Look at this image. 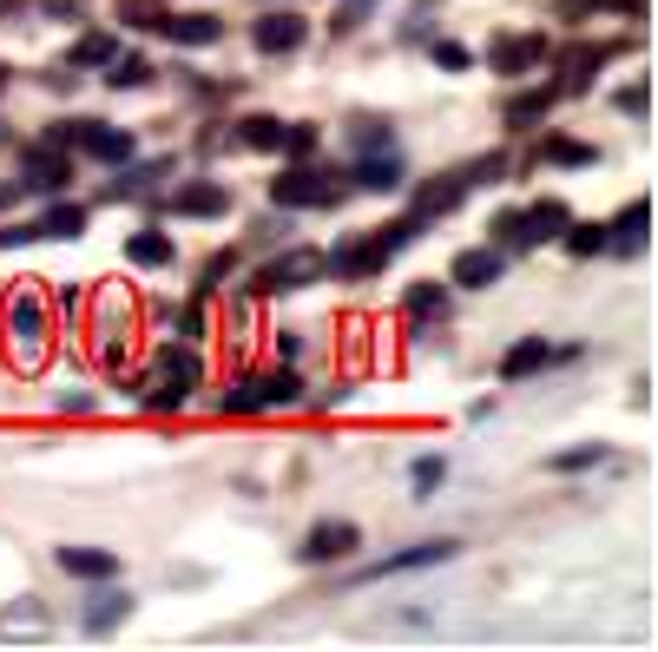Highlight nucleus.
Segmentation results:
<instances>
[{
	"mask_svg": "<svg viewBox=\"0 0 658 652\" xmlns=\"http://www.w3.org/2000/svg\"><path fill=\"white\" fill-rule=\"evenodd\" d=\"M297 350H303V336H290V330H283V336H277V363H297Z\"/></svg>",
	"mask_w": 658,
	"mask_h": 652,
	"instance_id": "44",
	"label": "nucleus"
},
{
	"mask_svg": "<svg viewBox=\"0 0 658 652\" xmlns=\"http://www.w3.org/2000/svg\"><path fill=\"white\" fill-rule=\"evenodd\" d=\"M448 310V290L442 284H415L409 290V317H442Z\"/></svg>",
	"mask_w": 658,
	"mask_h": 652,
	"instance_id": "33",
	"label": "nucleus"
},
{
	"mask_svg": "<svg viewBox=\"0 0 658 652\" xmlns=\"http://www.w3.org/2000/svg\"><path fill=\"white\" fill-rule=\"evenodd\" d=\"M455 554H461V541H415V548H402V554H389V561L363 567L356 581L369 587V581H395V574H422V567H448Z\"/></svg>",
	"mask_w": 658,
	"mask_h": 652,
	"instance_id": "5",
	"label": "nucleus"
},
{
	"mask_svg": "<svg viewBox=\"0 0 658 652\" xmlns=\"http://www.w3.org/2000/svg\"><path fill=\"white\" fill-rule=\"evenodd\" d=\"M600 462H613V449H606V442H580V449L554 455L547 468H554V475H580V468H600Z\"/></svg>",
	"mask_w": 658,
	"mask_h": 652,
	"instance_id": "27",
	"label": "nucleus"
},
{
	"mask_svg": "<svg viewBox=\"0 0 658 652\" xmlns=\"http://www.w3.org/2000/svg\"><path fill=\"white\" fill-rule=\"evenodd\" d=\"M316 270H323L316 251H283V257H270V264L257 270V290H264V297H283V290H303Z\"/></svg>",
	"mask_w": 658,
	"mask_h": 652,
	"instance_id": "8",
	"label": "nucleus"
},
{
	"mask_svg": "<svg viewBox=\"0 0 658 652\" xmlns=\"http://www.w3.org/2000/svg\"><path fill=\"white\" fill-rule=\"evenodd\" d=\"M145 79H152V59H145V53H112V59H105V86H112V92L145 86Z\"/></svg>",
	"mask_w": 658,
	"mask_h": 652,
	"instance_id": "24",
	"label": "nucleus"
},
{
	"mask_svg": "<svg viewBox=\"0 0 658 652\" xmlns=\"http://www.w3.org/2000/svg\"><path fill=\"white\" fill-rule=\"evenodd\" d=\"M53 303H59V310L73 317V310H79V284H59V290H53Z\"/></svg>",
	"mask_w": 658,
	"mask_h": 652,
	"instance_id": "43",
	"label": "nucleus"
},
{
	"mask_svg": "<svg viewBox=\"0 0 658 652\" xmlns=\"http://www.w3.org/2000/svg\"><path fill=\"white\" fill-rule=\"evenodd\" d=\"M468 59H475V53H468L461 40H435V66H448V73H461Z\"/></svg>",
	"mask_w": 658,
	"mask_h": 652,
	"instance_id": "37",
	"label": "nucleus"
},
{
	"mask_svg": "<svg viewBox=\"0 0 658 652\" xmlns=\"http://www.w3.org/2000/svg\"><path fill=\"white\" fill-rule=\"evenodd\" d=\"M554 112V86H534V92H521V99H508V125L514 132H527V125H540Z\"/></svg>",
	"mask_w": 658,
	"mask_h": 652,
	"instance_id": "23",
	"label": "nucleus"
},
{
	"mask_svg": "<svg viewBox=\"0 0 658 652\" xmlns=\"http://www.w3.org/2000/svg\"><path fill=\"white\" fill-rule=\"evenodd\" d=\"M20 172H26L20 185H33V191H59V185L73 178V158L46 139V145H26V152H20Z\"/></svg>",
	"mask_w": 658,
	"mask_h": 652,
	"instance_id": "9",
	"label": "nucleus"
},
{
	"mask_svg": "<svg viewBox=\"0 0 658 652\" xmlns=\"http://www.w3.org/2000/svg\"><path fill=\"white\" fill-rule=\"evenodd\" d=\"M250 40H257V53H297V46L310 40V20H303L297 7H270V13H257Z\"/></svg>",
	"mask_w": 658,
	"mask_h": 652,
	"instance_id": "7",
	"label": "nucleus"
},
{
	"mask_svg": "<svg viewBox=\"0 0 658 652\" xmlns=\"http://www.w3.org/2000/svg\"><path fill=\"white\" fill-rule=\"evenodd\" d=\"M125 614H132V594H119V587H105V594H92V607L79 614V627H86V633H112V627H119Z\"/></svg>",
	"mask_w": 658,
	"mask_h": 652,
	"instance_id": "21",
	"label": "nucleus"
},
{
	"mask_svg": "<svg viewBox=\"0 0 658 652\" xmlns=\"http://www.w3.org/2000/svg\"><path fill=\"white\" fill-rule=\"evenodd\" d=\"M59 567L73 581H112L119 574V554L112 548H59Z\"/></svg>",
	"mask_w": 658,
	"mask_h": 652,
	"instance_id": "17",
	"label": "nucleus"
},
{
	"mask_svg": "<svg viewBox=\"0 0 658 652\" xmlns=\"http://www.w3.org/2000/svg\"><path fill=\"white\" fill-rule=\"evenodd\" d=\"M250 389H257V409H297V402H303V376H297V369L250 376Z\"/></svg>",
	"mask_w": 658,
	"mask_h": 652,
	"instance_id": "16",
	"label": "nucleus"
},
{
	"mask_svg": "<svg viewBox=\"0 0 658 652\" xmlns=\"http://www.w3.org/2000/svg\"><path fill=\"white\" fill-rule=\"evenodd\" d=\"M547 363H554L547 336H521V343L501 356V383H521V376H534V369H547Z\"/></svg>",
	"mask_w": 658,
	"mask_h": 652,
	"instance_id": "19",
	"label": "nucleus"
},
{
	"mask_svg": "<svg viewBox=\"0 0 658 652\" xmlns=\"http://www.w3.org/2000/svg\"><path fill=\"white\" fill-rule=\"evenodd\" d=\"M461 290H494L501 277H508V251H494V244H475V251H461L455 257V270H448Z\"/></svg>",
	"mask_w": 658,
	"mask_h": 652,
	"instance_id": "10",
	"label": "nucleus"
},
{
	"mask_svg": "<svg viewBox=\"0 0 658 652\" xmlns=\"http://www.w3.org/2000/svg\"><path fill=\"white\" fill-rule=\"evenodd\" d=\"M178 343H204V303H185V310H178Z\"/></svg>",
	"mask_w": 658,
	"mask_h": 652,
	"instance_id": "36",
	"label": "nucleus"
},
{
	"mask_svg": "<svg viewBox=\"0 0 658 652\" xmlns=\"http://www.w3.org/2000/svg\"><path fill=\"white\" fill-rule=\"evenodd\" d=\"M218 409H224V416H257V389H250V383H231V389L218 396Z\"/></svg>",
	"mask_w": 658,
	"mask_h": 652,
	"instance_id": "35",
	"label": "nucleus"
},
{
	"mask_svg": "<svg viewBox=\"0 0 658 652\" xmlns=\"http://www.w3.org/2000/svg\"><path fill=\"white\" fill-rule=\"evenodd\" d=\"M580 7H620V13H639V0H580Z\"/></svg>",
	"mask_w": 658,
	"mask_h": 652,
	"instance_id": "45",
	"label": "nucleus"
},
{
	"mask_svg": "<svg viewBox=\"0 0 658 652\" xmlns=\"http://www.w3.org/2000/svg\"><path fill=\"white\" fill-rule=\"evenodd\" d=\"M158 33H165L171 46H218V40H224V20H218V13H165Z\"/></svg>",
	"mask_w": 658,
	"mask_h": 652,
	"instance_id": "11",
	"label": "nucleus"
},
{
	"mask_svg": "<svg viewBox=\"0 0 658 652\" xmlns=\"http://www.w3.org/2000/svg\"><path fill=\"white\" fill-rule=\"evenodd\" d=\"M488 59H494V73H508V79H514V73H534V66L547 59V40H540V33H521V40H494V53H488Z\"/></svg>",
	"mask_w": 658,
	"mask_h": 652,
	"instance_id": "13",
	"label": "nucleus"
},
{
	"mask_svg": "<svg viewBox=\"0 0 658 652\" xmlns=\"http://www.w3.org/2000/svg\"><path fill=\"white\" fill-rule=\"evenodd\" d=\"M560 244H567L573 257H600V251H606V224H567Z\"/></svg>",
	"mask_w": 658,
	"mask_h": 652,
	"instance_id": "31",
	"label": "nucleus"
},
{
	"mask_svg": "<svg viewBox=\"0 0 658 652\" xmlns=\"http://www.w3.org/2000/svg\"><path fill=\"white\" fill-rule=\"evenodd\" d=\"M270 198H277L283 211H316V205H336V185H330V172H316V165H290V172L270 185Z\"/></svg>",
	"mask_w": 658,
	"mask_h": 652,
	"instance_id": "4",
	"label": "nucleus"
},
{
	"mask_svg": "<svg viewBox=\"0 0 658 652\" xmlns=\"http://www.w3.org/2000/svg\"><path fill=\"white\" fill-rule=\"evenodd\" d=\"M382 264H389V257H382L369 237H363V244H343V251H330V270H336V277H376Z\"/></svg>",
	"mask_w": 658,
	"mask_h": 652,
	"instance_id": "22",
	"label": "nucleus"
},
{
	"mask_svg": "<svg viewBox=\"0 0 658 652\" xmlns=\"http://www.w3.org/2000/svg\"><path fill=\"white\" fill-rule=\"evenodd\" d=\"M0 92H7V66H0Z\"/></svg>",
	"mask_w": 658,
	"mask_h": 652,
	"instance_id": "46",
	"label": "nucleus"
},
{
	"mask_svg": "<svg viewBox=\"0 0 658 652\" xmlns=\"http://www.w3.org/2000/svg\"><path fill=\"white\" fill-rule=\"evenodd\" d=\"M171 251H178V244H171L165 231H132V237H125V264H138V270H165Z\"/></svg>",
	"mask_w": 658,
	"mask_h": 652,
	"instance_id": "20",
	"label": "nucleus"
},
{
	"mask_svg": "<svg viewBox=\"0 0 658 652\" xmlns=\"http://www.w3.org/2000/svg\"><path fill=\"white\" fill-rule=\"evenodd\" d=\"M283 152H290V158L316 152V125H283Z\"/></svg>",
	"mask_w": 658,
	"mask_h": 652,
	"instance_id": "38",
	"label": "nucleus"
},
{
	"mask_svg": "<svg viewBox=\"0 0 658 652\" xmlns=\"http://www.w3.org/2000/svg\"><path fill=\"white\" fill-rule=\"evenodd\" d=\"M422 231H428L422 218H395V224H382V231H369V244H376L382 257H395V251H409V244H415Z\"/></svg>",
	"mask_w": 658,
	"mask_h": 652,
	"instance_id": "26",
	"label": "nucleus"
},
{
	"mask_svg": "<svg viewBox=\"0 0 658 652\" xmlns=\"http://www.w3.org/2000/svg\"><path fill=\"white\" fill-rule=\"evenodd\" d=\"M99 409V396H86V389H66L59 396V416H92Z\"/></svg>",
	"mask_w": 658,
	"mask_h": 652,
	"instance_id": "41",
	"label": "nucleus"
},
{
	"mask_svg": "<svg viewBox=\"0 0 658 652\" xmlns=\"http://www.w3.org/2000/svg\"><path fill=\"white\" fill-rule=\"evenodd\" d=\"M46 297L40 290H13L7 297V356L13 369H40L46 363Z\"/></svg>",
	"mask_w": 658,
	"mask_h": 652,
	"instance_id": "1",
	"label": "nucleus"
},
{
	"mask_svg": "<svg viewBox=\"0 0 658 652\" xmlns=\"http://www.w3.org/2000/svg\"><path fill=\"white\" fill-rule=\"evenodd\" d=\"M363 548V528L356 521H316L310 534H303V548H297V561H310V567H323V561H349Z\"/></svg>",
	"mask_w": 658,
	"mask_h": 652,
	"instance_id": "6",
	"label": "nucleus"
},
{
	"mask_svg": "<svg viewBox=\"0 0 658 652\" xmlns=\"http://www.w3.org/2000/svg\"><path fill=\"white\" fill-rule=\"evenodd\" d=\"M646 231H653V198H633V205L606 224V251H639Z\"/></svg>",
	"mask_w": 658,
	"mask_h": 652,
	"instance_id": "15",
	"label": "nucleus"
},
{
	"mask_svg": "<svg viewBox=\"0 0 658 652\" xmlns=\"http://www.w3.org/2000/svg\"><path fill=\"white\" fill-rule=\"evenodd\" d=\"M501 178H508V158H501V152H494V158H481V165L468 172V185H501Z\"/></svg>",
	"mask_w": 658,
	"mask_h": 652,
	"instance_id": "39",
	"label": "nucleus"
},
{
	"mask_svg": "<svg viewBox=\"0 0 658 652\" xmlns=\"http://www.w3.org/2000/svg\"><path fill=\"white\" fill-rule=\"evenodd\" d=\"M461 198H468V178H461V172H448V178H428V185L415 191V218H422V224H428V218H448Z\"/></svg>",
	"mask_w": 658,
	"mask_h": 652,
	"instance_id": "14",
	"label": "nucleus"
},
{
	"mask_svg": "<svg viewBox=\"0 0 658 652\" xmlns=\"http://www.w3.org/2000/svg\"><path fill=\"white\" fill-rule=\"evenodd\" d=\"M593 66H606V46H573V53H567V86L587 92V86H593Z\"/></svg>",
	"mask_w": 658,
	"mask_h": 652,
	"instance_id": "28",
	"label": "nucleus"
},
{
	"mask_svg": "<svg viewBox=\"0 0 658 652\" xmlns=\"http://www.w3.org/2000/svg\"><path fill=\"white\" fill-rule=\"evenodd\" d=\"M86 231V205H53L40 224H33V237H79Z\"/></svg>",
	"mask_w": 658,
	"mask_h": 652,
	"instance_id": "25",
	"label": "nucleus"
},
{
	"mask_svg": "<svg viewBox=\"0 0 658 652\" xmlns=\"http://www.w3.org/2000/svg\"><path fill=\"white\" fill-rule=\"evenodd\" d=\"M171 211H178V218H224V211H231V191L211 185V178H198V185H178V191H171Z\"/></svg>",
	"mask_w": 658,
	"mask_h": 652,
	"instance_id": "12",
	"label": "nucleus"
},
{
	"mask_svg": "<svg viewBox=\"0 0 658 652\" xmlns=\"http://www.w3.org/2000/svg\"><path fill=\"white\" fill-rule=\"evenodd\" d=\"M442 482H448V462H442V455H422V462L409 468V488H415V501H428Z\"/></svg>",
	"mask_w": 658,
	"mask_h": 652,
	"instance_id": "32",
	"label": "nucleus"
},
{
	"mask_svg": "<svg viewBox=\"0 0 658 652\" xmlns=\"http://www.w3.org/2000/svg\"><path fill=\"white\" fill-rule=\"evenodd\" d=\"M620 106H626L633 119H646V112H653V92H646V86H626V92H620Z\"/></svg>",
	"mask_w": 658,
	"mask_h": 652,
	"instance_id": "42",
	"label": "nucleus"
},
{
	"mask_svg": "<svg viewBox=\"0 0 658 652\" xmlns=\"http://www.w3.org/2000/svg\"><path fill=\"white\" fill-rule=\"evenodd\" d=\"M567 224H573V211H567L560 198H540V205H527V211H501V218H494V237L534 251V244H554Z\"/></svg>",
	"mask_w": 658,
	"mask_h": 652,
	"instance_id": "3",
	"label": "nucleus"
},
{
	"mask_svg": "<svg viewBox=\"0 0 658 652\" xmlns=\"http://www.w3.org/2000/svg\"><path fill=\"white\" fill-rule=\"evenodd\" d=\"M152 369H158V383L145 389V409H158V416L185 409V402H191V389L204 383V363H198V350H191V343H165Z\"/></svg>",
	"mask_w": 658,
	"mask_h": 652,
	"instance_id": "2",
	"label": "nucleus"
},
{
	"mask_svg": "<svg viewBox=\"0 0 658 652\" xmlns=\"http://www.w3.org/2000/svg\"><path fill=\"white\" fill-rule=\"evenodd\" d=\"M356 145H363V152H376V145H389V132H382V119H356Z\"/></svg>",
	"mask_w": 658,
	"mask_h": 652,
	"instance_id": "40",
	"label": "nucleus"
},
{
	"mask_svg": "<svg viewBox=\"0 0 658 652\" xmlns=\"http://www.w3.org/2000/svg\"><path fill=\"white\" fill-rule=\"evenodd\" d=\"M356 185H363V191H402V185H409V172H402V158H395V152H369V158L356 165Z\"/></svg>",
	"mask_w": 658,
	"mask_h": 652,
	"instance_id": "18",
	"label": "nucleus"
},
{
	"mask_svg": "<svg viewBox=\"0 0 658 652\" xmlns=\"http://www.w3.org/2000/svg\"><path fill=\"white\" fill-rule=\"evenodd\" d=\"M244 145H257V152H283V119L250 112V119H244Z\"/></svg>",
	"mask_w": 658,
	"mask_h": 652,
	"instance_id": "29",
	"label": "nucleus"
},
{
	"mask_svg": "<svg viewBox=\"0 0 658 652\" xmlns=\"http://www.w3.org/2000/svg\"><path fill=\"white\" fill-rule=\"evenodd\" d=\"M112 53H119V46H112V40H105V33H86V40H79V46H73V66H105V59H112Z\"/></svg>",
	"mask_w": 658,
	"mask_h": 652,
	"instance_id": "34",
	"label": "nucleus"
},
{
	"mask_svg": "<svg viewBox=\"0 0 658 652\" xmlns=\"http://www.w3.org/2000/svg\"><path fill=\"white\" fill-rule=\"evenodd\" d=\"M540 165H600V152L580 145V139H547V145H540Z\"/></svg>",
	"mask_w": 658,
	"mask_h": 652,
	"instance_id": "30",
	"label": "nucleus"
}]
</instances>
